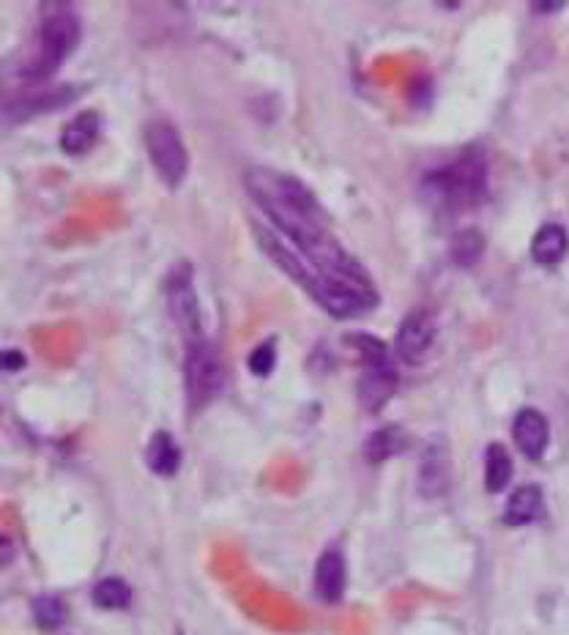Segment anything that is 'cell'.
Listing matches in <instances>:
<instances>
[{"label": "cell", "instance_id": "cell-1", "mask_svg": "<svg viewBox=\"0 0 569 635\" xmlns=\"http://www.w3.org/2000/svg\"><path fill=\"white\" fill-rule=\"evenodd\" d=\"M487 159L471 148L455 165L435 170L422 181L425 198L438 209H468L485 198Z\"/></svg>", "mask_w": 569, "mask_h": 635}, {"label": "cell", "instance_id": "cell-2", "mask_svg": "<svg viewBox=\"0 0 569 635\" xmlns=\"http://www.w3.org/2000/svg\"><path fill=\"white\" fill-rule=\"evenodd\" d=\"M80 20L66 3H50L44 6L42 31H39V50L31 61L22 66V77L28 80H44L61 69V63L74 53L80 44Z\"/></svg>", "mask_w": 569, "mask_h": 635}, {"label": "cell", "instance_id": "cell-3", "mask_svg": "<svg viewBox=\"0 0 569 635\" xmlns=\"http://www.w3.org/2000/svg\"><path fill=\"white\" fill-rule=\"evenodd\" d=\"M351 345H356V351L362 356V378H359V386H356V395H359V403H362L367 411H378V408L392 400V395L397 392V384H400V375H397V367L389 359V351L386 345L378 340V337H370V334H353L348 337Z\"/></svg>", "mask_w": 569, "mask_h": 635}, {"label": "cell", "instance_id": "cell-4", "mask_svg": "<svg viewBox=\"0 0 569 635\" xmlns=\"http://www.w3.org/2000/svg\"><path fill=\"white\" fill-rule=\"evenodd\" d=\"M145 148H148L156 176L162 178L170 189L181 187V181L187 178L189 170V151L176 126L165 118L151 121L145 126Z\"/></svg>", "mask_w": 569, "mask_h": 635}, {"label": "cell", "instance_id": "cell-5", "mask_svg": "<svg viewBox=\"0 0 569 635\" xmlns=\"http://www.w3.org/2000/svg\"><path fill=\"white\" fill-rule=\"evenodd\" d=\"M184 375H187V397L192 408H203L225 389V365H222V356H219L217 348L208 343V340L187 345Z\"/></svg>", "mask_w": 569, "mask_h": 635}, {"label": "cell", "instance_id": "cell-6", "mask_svg": "<svg viewBox=\"0 0 569 635\" xmlns=\"http://www.w3.org/2000/svg\"><path fill=\"white\" fill-rule=\"evenodd\" d=\"M167 313L176 323V329L184 337V343H203V321H200V304H197L195 285H192V269L189 263H178L167 274L165 282Z\"/></svg>", "mask_w": 569, "mask_h": 635}, {"label": "cell", "instance_id": "cell-7", "mask_svg": "<svg viewBox=\"0 0 569 635\" xmlns=\"http://www.w3.org/2000/svg\"><path fill=\"white\" fill-rule=\"evenodd\" d=\"M452 482V458L444 436H433L422 449L419 458V490L427 499H438L449 490Z\"/></svg>", "mask_w": 569, "mask_h": 635}, {"label": "cell", "instance_id": "cell-8", "mask_svg": "<svg viewBox=\"0 0 569 635\" xmlns=\"http://www.w3.org/2000/svg\"><path fill=\"white\" fill-rule=\"evenodd\" d=\"M435 340V318L427 310L408 313L397 329V356L408 365H419L433 348Z\"/></svg>", "mask_w": 569, "mask_h": 635}, {"label": "cell", "instance_id": "cell-9", "mask_svg": "<svg viewBox=\"0 0 569 635\" xmlns=\"http://www.w3.org/2000/svg\"><path fill=\"white\" fill-rule=\"evenodd\" d=\"M512 436H515V444L526 458L539 460L545 455L550 441L548 419L542 417L537 408H523L512 422Z\"/></svg>", "mask_w": 569, "mask_h": 635}, {"label": "cell", "instance_id": "cell-10", "mask_svg": "<svg viewBox=\"0 0 569 635\" xmlns=\"http://www.w3.org/2000/svg\"><path fill=\"white\" fill-rule=\"evenodd\" d=\"M348 583V570H345V556L337 548L323 551V556L315 564V594L323 603H340Z\"/></svg>", "mask_w": 569, "mask_h": 635}, {"label": "cell", "instance_id": "cell-11", "mask_svg": "<svg viewBox=\"0 0 569 635\" xmlns=\"http://www.w3.org/2000/svg\"><path fill=\"white\" fill-rule=\"evenodd\" d=\"M99 113L94 110H85L80 113L74 121H69V126L63 129L61 135V148L63 154H69V157H83L88 148L94 146L96 137H99Z\"/></svg>", "mask_w": 569, "mask_h": 635}, {"label": "cell", "instance_id": "cell-12", "mask_svg": "<svg viewBox=\"0 0 569 635\" xmlns=\"http://www.w3.org/2000/svg\"><path fill=\"white\" fill-rule=\"evenodd\" d=\"M145 463L159 477H173L181 466V447L176 444V438L165 430L154 433L145 449Z\"/></svg>", "mask_w": 569, "mask_h": 635}, {"label": "cell", "instance_id": "cell-13", "mask_svg": "<svg viewBox=\"0 0 569 635\" xmlns=\"http://www.w3.org/2000/svg\"><path fill=\"white\" fill-rule=\"evenodd\" d=\"M567 230L561 225H542L531 241V258L539 266H556L567 255Z\"/></svg>", "mask_w": 569, "mask_h": 635}, {"label": "cell", "instance_id": "cell-14", "mask_svg": "<svg viewBox=\"0 0 569 635\" xmlns=\"http://www.w3.org/2000/svg\"><path fill=\"white\" fill-rule=\"evenodd\" d=\"M539 515H542V490L537 485H523L509 496L504 510V521L509 526H526L537 521Z\"/></svg>", "mask_w": 569, "mask_h": 635}, {"label": "cell", "instance_id": "cell-15", "mask_svg": "<svg viewBox=\"0 0 569 635\" xmlns=\"http://www.w3.org/2000/svg\"><path fill=\"white\" fill-rule=\"evenodd\" d=\"M74 96V88H55L50 94H39V96H28V99H17V102H11L6 105V115H9L11 121H25V118H31L36 113H44V110H58V107L69 105Z\"/></svg>", "mask_w": 569, "mask_h": 635}, {"label": "cell", "instance_id": "cell-16", "mask_svg": "<svg viewBox=\"0 0 569 635\" xmlns=\"http://www.w3.org/2000/svg\"><path fill=\"white\" fill-rule=\"evenodd\" d=\"M405 447H408V436L403 433V427H381L364 441V458L367 463H383V460L400 455Z\"/></svg>", "mask_w": 569, "mask_h": 635}, {"label": "cell", "instance_id": "cell-17", "mask_svg": "<svg viewBox=\"0 0 569 635\" xmlns=\"http://www.w3.org/2000/svg\"><path fill=\"white\" fill-rule=\"evenodd\" d=\"M512 479V458L504 444H490L485 455V485L490 493H501Z\"/></svg>", "mask_w": 569, "mask_h": 635}, {"label": "cell", "instance_id": "cell-18", "mask_svg": "<svg viewBox=\"0 0 569 635\" xmlns=\"http://www.w3.org/2000/svg\"><path fill=\"white\" fill-rule=\"evenodd\" d=\"M94 603L104 611H118L132 603V589L124 578H102L94 586Z\"/></svg>", "mask_w": 569, "mask_h": 635}, {"label": "cell", "instance_id": "cell-19", "mask_svg": "<svg viewBox=\"0 0 569 635\" xmlns=\"http://www.w3.org/2000/svg\"><path fill=\"white\" fill-rule=\"evenodd\" d=\"M482 252H485V239H482V233L474 228L457 233L455 241H452V261H455L457 266H474V263L482 258Z\"/></svg>", "mask_w": 569, "mask_h": 635}, {"label": "cell", "instance_id": "cell-20", "mask_svg": "<svg viewBox=\"0 0 569 635\" xmlns=\"http://www.w3.org/2000/svg\"><path fill=\"white\" fill-rule=\"evenodd\" d=\"M33 619L42 630H58L66 622V605L55 594H42L33 600Z\"/></svg>", "mask_w": 569, "mask_h": 635}, {"label": "cell", "instance_id": "cell-21", "mask_svg": "<svg viewBox=\"0 0 569 635\" xmlns=\"http://www.w3.org/2000/svg\"><path fill=\"white\" fill-rule=\"evenodd\" d=\"M249 370L252 375H258V378H266L271 375L274 365H277V345L274 340H266V343H260L252 354H249Z\"/></svg>", "mask_w": 569, "mask_h": 635}, {"label": "cell", "instance_id": "cell-22", "mask_svg": "<svg viewBox=\"0 0 569 635\" xmlns=\"http://www.w3.org/2000/svg\"><path fill=\"white\" fill-rule=\"evenodd\" d=\"M25 354H20V351H3V370H20V367H25Z\"/></svg>", "mask_w": 569, "mask_h": 635}, {"label": "cell", "instance_id": "cell-23", "mask_svg": "<svg viewBox=\"0 0 569 635\" xmlns=\"http://www.w3.org/2000/svg\"><path fill=\"white\" fill-rule=\"evenodd\" d=\"M531 9L539 11V14H548V11L564 9V3H531Z\"/></svg>", "mask_w": 569, "mask_h": 635}, {"label": "cell", "instance_id": "cell-24", "mask_svg": "<svg viewBox=\"0 0 569 635\" xmlns=\"http://www.w3.org/2000/svg\"><path fill=\"white\" fill-rule=\"evenodd\" d=\"M178 635H184V633H178Z\"/></svg>", "mask_w": 569, "mask_h": 635}]
</instances>
